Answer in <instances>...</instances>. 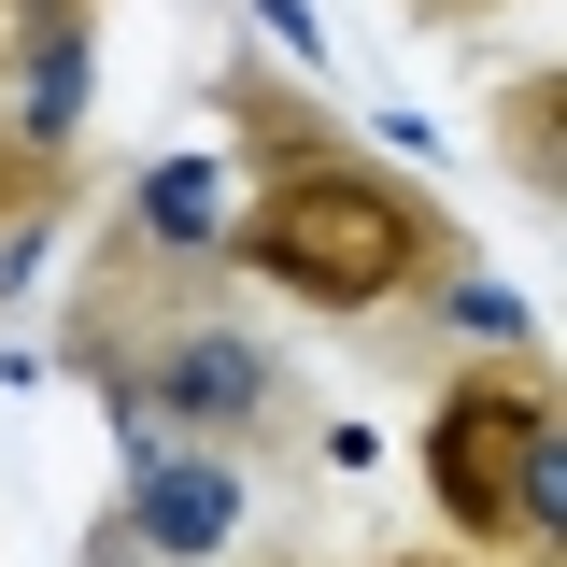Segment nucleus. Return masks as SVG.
<instances>
[{
    "mask_svg": "<svg viewBox=\"0 0 567 567\" xmlns=\"http://www.w3.org/2000/svg\"><path fill=\"white\" fill-rule=\"evenodd\" d=\"M284 567H298V554H284Z\"/></svg>",
    "mask_w": 567,
    "mask_h": 567,
    "instance_id": "ddd939ff",
    "label": "nucleus"
},
{
    "mask_svg": "<svg viewBox=\"0 0 567 567\" xmlns=\"http://www.w3.org/2000/svg\"><path fill=\"white\" fill-rule=\"evenodd\" d=\"M58 369L100 398L114 425H156V440H213V454H270L298 440V383L284 354L256 341V312L227 298V256H171L156 227L100 213L85 270L58 298Z\"/></svg>",
    "mask_w": 567,
    "mask_h": 567,
    "instance_id": "f03ea898",
    "label": "nucleus"
},
{
    "mask_svg": "<svg viewBox=\"0 0 567 567\" xmlns=\"http://www.w3.org/2000/svg\"><path fill=\"white\" fill-rule=\"evenodd\" d=\"M398 567H496V554H398Z\"/></svg>",
    "mask_w": 567,
    "mask_h": 567,
    "instance_id": "f8f14e48",
    "label": "nucleus"
},
{
    "mask_svg": "<svg viewBox=\"0 0 567 567\" xmlns=\"http://www.w3.org/2000/svg\"><path fill=\"white\" fill-rule=\"evenodd\" d=\"M85 85H100V14H58L29 58L0 71V114L43 128V142H85Z\"/></svg>",
    "mask_w": 567,
    "mask_h": 567,
    "instance_id": "423d86ee",
    "label": "nucleus"
},
{
    "mask_svg": "<svg viewBox=\"0 0 567 567\" xmlns=\"http://www.w3.org/2000/svg\"><path fill=\"white\" fill-rule=\"evenodd\" d=\"M425 496H440L454 554L554 567V539H567V398H554L539 341H496L468 369H440V398H425Z\"/></svg>",
    "mask_w": 567,
    "mask_h": 567,
    "instance_id": "7ed1b4c3",
    "label": "nucleus"
},
{
    "mask_svg": "<svg viewBox=\"0 0 567 567\" xmlns=\"http://www.w3.org/2000/svg\"><path fill=\"white\" fill-rule=\"evenodd\" d=\"M85 567H156V554L128 539V511H100V525H85Z\"/></svg>",
    "mask_w": 567,
    "mask_h": 567,
    "instance_id": "9b49d317",
    "label": "nucleus"
},
{
    "mask_svg": "<svg viewBox=\"0 0 567 567\" xmlns=\"http://www.w3.org/2000/svg\"><path fill=\"white\" fill-rule=\"evenodd\" d=\"M398 14H412V29H496L511 0H398Z\"/></svg>",
    "mask_w": 567,
    "mask_h": 567,
    "instance_id": "9d476101",
    "label": "nucleus"
},
{
    "mask_svg": "<svg viewBox=\"0 0 567 567\" xmlns=\"http://www.w3.org/2000/svg\"><path fill=\"white\" fill-rule=\"evenodd\" d=\"M58 14H100V0H0V71L29 58V43H43V29H58Z\"/></svg>",
    "mask_w": 567,
    "mask_h": 567,
    "instance_id": "1a4fd4ad",
    "label": "nucleus"
},
{
    "mask_svg": "<svg viewBox=\"0 0 567 567\" xmlns=\"http://www.w3.org/2000/svg\"><path fill=\"white\" fill-rule=\"evenodd\" d=\"M128 227H156L171 256H213L227 241V171H199V156H156V171H128Z\"/></svg>",
    "mask_w": 567,
    "mask_h": 567,
    "instance_id": "0eeeda50",
    "label": "nucleus"
},
{
    "mask_svg": "<svg viewBox=\"0 0 567 567\" xmlns=\"http://www.w3.org/2000/svg\"><path fill=\"white\" fill-rule=\"evenodd\" d=\"M213 114L241 142V199H227V284H270L327 327H383L412 312L425 284L468 270V227L454 199H425L412 171H383L369 142L270 58H227L213 71Z\"/></svg>",
    "mask_w": 567,
    "mask_h": 567,
    "instance_id": "f257e3e1",
    "label": "nucleus"
},
{
    "mask_svg": "<svg viewBox=\"0 0 567 567\" xmlns=\"http://www.w3.org/2000/svg\"><path fill=\"white\" fill-rule=\"evenodd\" d=\"M554 114H567V71H554V58L496 85V156L525 171V199H554V185H567V156H554Z\"/></svg>",
    "mask_w": 567,
    "mask_h": 567,
    "instance_id": "6e6552de",
    "label": "nucleus"
},
{
    "mask_svg": "<svg viewBox=\"0 0 567 567\" xmlns=\"http://www.w3.org/2000/svg\"><path fill=\"white\" fill-rule=\"evenodd\" d=\"M128 440V539L156 567H227V539H241V454H213V440H156V425H114Z\"/></svg>",
    "mask_w": 567,
    "mask_h": 567,
    "instance_id": "20e7f679",
    "label": "nucleus"
},
{
    "mask_svg": "<svg viewBox=\"0 0 567 567\" xmlns=\"http://www.w3.org/2000/svg\"><path fill=\"white\" fill-rule=\"evenodd\" d=\"M71 213H85V142H43L0 114V298H29V270L58 256Z\"/></svg>",
    "mask_w": 567,
    "mask_h": 567,
    "instance_id": "39448f33",
    "label": "nucleus"
}]
</instances>
